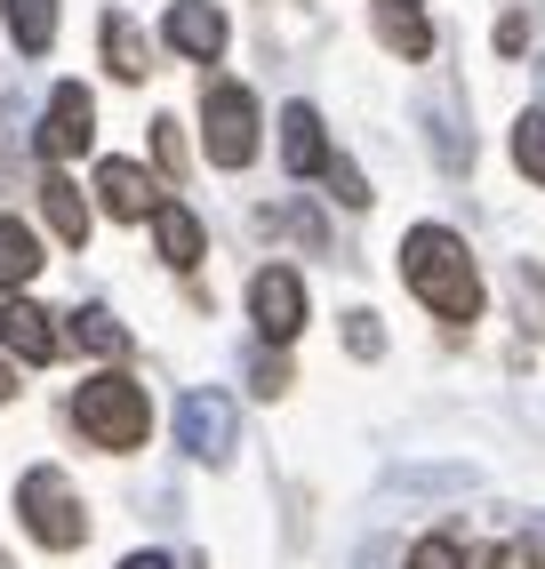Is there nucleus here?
Masks as SVG:
<instances>
[{
  "label": "nucleus",
  "mask_w": 545,
  "mask_h": 569,
  "mask_svg": "<svg viewBox=\"0 0 545 569\" xmlns=\"http://www.w3.org/2000/svg\"><path fill=\"white\" fill-rule=\"evenodd\" d=\"M72 426H81L97 449H112V458H129V449H145V433H152V401H145L137 377L105 369V377H89V386L72 393Z\"/></svg>",
  "instance_id": "2"
},
{
  "label": "nucleus",
  "mask_w": 545,
  "mask_h": 569,
  "mask_svg": "<svg viewBox=\"0 0 545 569\" xmlns=\"http://www.w3.org/2000/svg\"><path fill=\"white\" fill-rule=\"evenodd\" d=\"M9 32L24 57H49L57 49V0H9Z\"/></svg>",
  "instance_id": "17"
},
{
  "label": "nucleus",
  "mask_w": 545,
  "mask_h": 569,
  "mask_svg": "<svg viewBox=\"0 0 545 569\" xmlns=\"http://www.w3.org/2000/svg\"><path fill=\"white\" fill-rule=\"evenodd\" d=\"M0 353L24 361V369H49V361H57V329H49V313L24 306V297H9V306H0Z\"/></svg>",
  "instance_id": "9"
},
{
  "label": "nucleus",
  "mask_w": 545,
  "mask_h": 569,
  "mask_svg": "<svg viewBox=\"0 0 545 569\" xmlns=\"http://www.w3.org/2000/svg\"><path fill=\"white\" fill-rule=\"evenodd\" d=\"M402 281L417 289V306L434 321H482V281H474V257L449 224H409L402 233Z\"/></svg>",
  "instance_id": "1"
},
{
  "label": "nucleus",
  "mask_w": 545,
  "mask_h": 569,
  "mask_svg": "<svg viewBox=\"0 0 545 569\" xmlns=\"http://www.w3.org/2000/svg\"><path fill=\"white\" fill-rule=\"evenodd\" d=\"M409 569H465V553H457V538H417Z\"/></svg>",
  "instance_id": "21"
},
{
  "label": "nucleus",
  "mask_w": 545,
  "mask_h": 569,
  "mask_svg": "<svg viewBox=\"0 0 545 569\" xmlns=\"http://www.w3.org/2000/svg\"><path fill=\"white\" fill-rule=\"evenodd\" d=\"M201 137L217 169H249L257 161V97L241 81H209L201 89Z\"/></svg>",
  "instance_id": "4"
},
{
  "label": "nucleus",
  "mask_w": 545,
  "mask_h": 569,
  "mask_svg": "<svg viewBox=\"0 0 545 569\" xmlns=\"http://www.w3.org/2000/svg\"><path fill=\"white\" fill-rule=\"evenodd\" d=\"M97 41H105V64H112V81H145V72H152V41L137 32V17H129V9H105Z\"/></svg>",
  "instance_id": "12"
},
{
  "label": "nucleus",
  "mask_w": 545,
  "mask_h": 569,
  "mask_svg": "<svg viewBox=\"0 0 545 569\" xmlns=\"http://www.w3.org/2000/svg\"><path fill=\"white\" fill-rule=\"evenodd\" d=\"M249 377H257V393H265V401H272V393H289V361H281V353H265Z\"/></svg>",
  "instance_id": "25"
},
{
  "label": "nucleus",
  "mask_w": 545,
  "mask_h": 569,
  "mask_svg": "<svg viewBox=\"0 0 545 569\" xmlns=\"http://www.w3.org/2000/svg\"><path fill=\"white\" fill-rule=\"evenodd\" d=\"M121 569H169V561H161V553H129Z\"/></svg>",
  "instance_id": "28"
},
{
  "label": "nucleus",
  "mask_w": 545,
  "mask_h": 569,
  "mask_svg": "<svg viewBox=\"0 0 545 569\" xmlns=\"http://www.w3.org/2000/svg\"><path fill=\"white\" fill-rule=\"evenodd\" d=\"M97 201L121 217V224H137V217L161 209V193H152V177H145L137 161H97Z\"/></svg>",
  "instance_id": "11"
},
{
  "label": "nucleus",
  "mask_w": 545,
  "mask_h": 569,
  "mask_svg": "<svg viewBox=\"0 0 545 569\" xmlns=\"http://www.w3.org/2000/svg\"><path fill=\"white\" fill-rule=\"evenodd\" d=\"M321 177L337 184V201H345V209H369V184H361V169H354V161H337V153H329V169H321Z\"/></svg>",
  "instance_id": "22"
},
{
  "label": "nucleus",
  "mask_w": 545,
  "mask_h": 569,
  "mask_svg": "<svg viewBox=\"0 0 545 569\" xmlns=\"http://www.w3.org/2000/svg\"><path fill=\"white\" fill-rule=\"evenodd\" d=\"M514 306H522V329H529V337H545V273H537L529 257L514 264Z\"/></svg>",
  "instance_id": "20"
},
{
  "label": "nucleus",
  "mask_w": 545,
  "mask_h": 569,
  "mask_svg": "<svg viewBox=\"0 0 545 569\" xmlns=\"http://www.w3.org/2000/svg\"><path fill=\"white\" fill-rule=\"evenodd\" d=\"M497 49L522 57V49H529V17H505V24H497Z\"/></svg>",
  "instance_id": "26"
},
{
  "label": "nucleus",
  "mask_w": 545,
  "mask_h": 569,
  "mask_svg": "<svg viewBox=\"0 0 545 569\" xmlns=\"http://www.w3.org/2000/svg\"><path fill=\"white\" fill-rule=\"evenodd\" d=\"M89 137H97V97L81 81H57L49 89V121H41V153L72 161V153H89Z\"/></svg>",
  "instance_id": "6"
},
{
  "label": "nucleus",
  "mask_w": 545,
  "mask_h": 569,
  "mask_svg": "<svg viewBox=\"0 0 545 569\" xmlns=\"http://www.w3.org/2000/svg\"><path fill=\"white\" fill-rule=\"evenodd\" d=\"M177 441H185V458L225 466L232 458V401L225 393H185L177 401Z\"/></svg>",
  "instance_id": "7"
},
{
  "label": "nucleus",
  "mask_w": 545,
  "mask_h": 569,
  "mask_svg": "<svg viewBox=\"0 0 545 569\" xmlns=\"http://www.w3.org/2000/svg\"><path fill=\"white\" fill-rule=\"evenodd\" d=\"M152 241H161V257L177 264V273H192V264H201V217H192L185 201H161L152 209Z\"/></svg>",
  "instance_id": "13"
},
{
  "label": "nucleus",
  "mask_w": 545,
  "mask_h": 569,
  "mask_svg": "<svg viewBox=\"0 0 545 569\" xmlns=\"http://www.w3.org/2000/svg\"><path fill=\"white\" fill-rule=\"evenodd\" d=\"M281 169L289 177H321L329 169V137L314 104H281Z\"/></svg>",
  "instance_id": "10"
},
{
  "label": "nucleus",
  "mask_w": 545,
  "mask_h": 569,
  "mask_svg": "<svg viewBox=\"0 0 545 569\" xmlns=\"http://www.w3.org/2000/svg\"><path fill=\"white\" fill-rule=\"evenodd\" d=\"M161 41H169L177 57H192V64H217L225 41H232V24H225L217 0H177V9L161 17Z\"/></svg>",
  "instance_id": "8"
},
{
  "label": "nucleus",
  "mask_w": 545,
  "mask_h": 569,
  "mask_svg": "<svg viewBox=\"0 0 545 569\" xmlns=\"http://www.w3.org/2000/svg\"><path fill=\"white\" fill-rule=\"evenodd\" d=\"M41 241H32V224L24 217H0V289H24L32 273H41Z\"/></svg>",
  "instance_id": "15"
},
{
  "label": "nucleus",
  "mask_w": 545,
  "mask_h": 569,
  "mask_svg": "<svg viewBox=\"0 0 545 569\" xmlns=\"http://www.w3.org/2000/svg\"><path fill=\"white\" fill-rule=\"evenodd\" d=\"M17 513H24V529H32L49 553H72V546L89 538V506H81V489H72L57 466H32V473L17 481Z\"/></svg>",
  "instance_id": "3"
},
{
  "label": "nucleus",
  "mask_w": 545,
  "mask_h": 569,
  "mask_svg": "<svg viewBox=\"0 0 545 569\" xmlns=\"http://www.w3.org/2000/svg\"><path fill=\"white\" fill-rule=\"evenodd\" d=\"M0 569H9V553H0Z\"/></svg>",
  "instance_id": "30"
},
{
  "label": "nucleus",
  "mask_w": 545,
  "mask_h": 569,
  "mask_svg": "<svg viewBox=\"0 0 545 569\" xmlns=\"http://www.w3.org/2000/svg\"><path fill=\"white\" fill-rule=\"evenodd\" d=\"M65 329H72V346H81V353H105V361H121V353H129V329L112 321L105 306H81Z\"/></svg>",
  "instance_id": "18"
},
{
  "label": "nucleus",
  "mask_w": 545,
  "mask_h": 569,
  "mask_svg": "<svg viewBox=\"0 0 545 569\" xmlns=\"http://www.w3.org/2000/svg\"><path fill=\"white\" fill-rule=\"evenodd\" d=\"M345 346H354L361 361H377V353H385V329H377V313H345Z\"/></svg>",
  "instance_id": "23"
},
{
  "label": "nucleus",
  "mask_w": 545,
  "mask_h": 569,
  "mask_svg": "<svg viewBox=\"0 0 545 569\" xmlns=\"http://www.w3.org/2000/svg\"><path fill=\"white\" fill-rule=\"evenodd\" d=\"M41 209H49V233L65 249L89 241V201H81V184H72V177H41Z\"/></svg>",
  "instance_id": "14"
},
{
  "label": "nucleus",
  "mask_w": 545,
  "mask_h": 569,
  "mask_svg": "<svg viewBox=\"0 0 545 569\" xmlns=\"http://www.w3.org/2000/svg\"><path fill=\"white\" fill-rule=\"evenodd\" d=\"M152 144H161V161H169V169H185V137H177V121H161V137H152Z\"/></svg>",
  "instance_id": "27"
},
{
  "label": "nucleus",
  "mask_w": 545,
  "mask_h": 569,
  "mask_svg": "<svg viewBox=\"0 0 545 569\" xmlns=\"http://www.w3.org/2000/svg\"><path fill=\"white\" fill-rule=\"evenodd\" d=\"M249 321L265 346H289V337L305 329V281L289 273V264H257V281H249Z\"/></svg>",
  "instance_id": "5"
},
{
  "label": "nucleus",
  "mask_w": 545,
  "mask_h": 569,
  "mask_svg": "<svg viewBox=\"0 0 545 569\" xmlns=\"http://www.w3.org/2000/svg\"><path fill=\"white\" fill-rule=\"evenodd\" d=\"M0 184H9V169H0Z\"/></svg>",
  "instance_id": "31"
},
{
  "label": "nucleus",
  "mask_w": 545,
  "mask_h": 569,
  "mask_svg": "<svg viewBox=\"0 0 545 569\" xmlns=\"http://www.w3.org/2000/svg\"><path fill=\"white\" fill-rule=\"evenodd\" d=\"M465 569H529L522 546H482V553H465Z\"/></svg>",
  "instance_id": "24"
},
{
  "label": "nucleus",
  "mask_w": 545,
  "mask_h": 569,
  "mask_svg": "<svg viewBox=\"0 0 545 569\" xmlns=\"http://www.w3.org/2000/svg\"><path fill=\"white\" fill-rule=\"evenodd\" d=\"M514 169L529 184H545V112H522L514 121Z\"/></svg>",
  "instance_id": "19"
},
{
  "label": "nucleus",
  "mask_w": 545,
  "mask_h": 569,
  "mask_svg": "<svg viewBox=\"0 0 545 569\" xmlns=\"http://www.w3.org/2000/svg\"><path fill=\"white\" fill-rule=\"evenodd\" d=\"M9 393H17V369H9V361H0V401H9Z\"/></svg>",
  "instance_id": "29"
},
{
  "label": "nucleus",
  "mask_w": 545,
  "mask_h": 569,
  "mask_svg": "<svg viewBox=\"0 0 545 569\" xmlns=\"http://www.w3.org/2000/svg\"><path fill=\"white\" fill-rule=\"evenodd\" d=\"M377 32H385V49H402V57H434V24H425L409 0H385V9H377Z\"/></svg>",
  "instance_id": "16"
}]
</instances>
